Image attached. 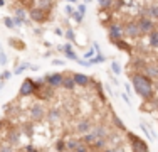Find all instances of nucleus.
<instances>
[{
    "label": "nucleus",
    "mask_w": 158,
    "mask_h": 152,
    "mask_svg": "<svg viewBox=\"0 0 158 152\" xmlns=\"http://www.w3.org/2000/svg\"><path fill=\"white\" fill-rule=\"evenodd\" d=\"M111 71L114 74H121V64H119L118 61H113L111 63Z\"/></svg>",
    "instance_id": "29"
},
{
    "label": "nucleus",
    "mask_w": 158,
    "mask_h": 152,
    "mask_svg": "<svg viewBox=\"0 0 158 152\" xmlns=\"http://www.w3.org/2000/svg\"><path fill=\"white\" fill-rule=\"evenodd\" d=\"M20 132H24V134H27L29 137H31L34 134V125L31 123V122H27V123H22V130Z\"/></svg>",
    "instance_id": "25"
},
{
    "label": "nucleus",
    "mask_w": 158,
    "mask_h": 152,
    "mask_svg": "<svg viewBox=\"0 0 158 152\" xmlns=\"http://www.w3.org/2000/svg\"><path fill=\"white\" fill-rule=\"evenodd\" d=\"M46 113H47V110L44 108V105L42 103H34L31 108H29V115H31V118L32 120H35V122H40V120H44L46 118Z\"/></svg>",
    "instance_id": "3"
},
{
    "label": "nucleus",
    "mask_w": 158,
    "mask_h": 152,
    "mask_svg": "<svg viewBox=\"0 0 158 152\" xmlns=\"http://www.w3.org/2000/svg\"><path fill=\"white\" fill-rule=\"evenodd\" d=\"M10 74H12L10 71H3V73L0 74V79H2V81H5V79H9V78H10Z\"/></svg>",
    "instance_id": "40"
},
{
    "label": "nucleus",
    "mask_w": 158,
    "mask_h": 152,
    "mask_svg": "<svg viewBox=\"0 0 158 152\" xmlns=\"http://www.w3.org/2000/svg\"><path fill=\"white\" fill-rule=\"evenodd\" d=\"M143 71H145L143 74L148 76L152 81H153V79H158V64H146Z\"/></svg>",
    "instance_id": "15"
},
{
    "label": "nucleus",
    "mask_w": 158,
    "mask_h": 152,
    "mask_svg": "<svg viewBox=\"0 0 158 152\" xmlns=\"http://www.w3.org/2000/svg\"><path fill=\"white\" fill-rule=\"evenodd\" d=\"M19 142H20V130L15 127H10V132H9V135H7V144L15 147Z\"/></svg>",
    "instance_id": "13"
},
{
    "label": "nucleus",
    "mask_w": 158,
    "mask_h": 152,
    "mask_svg": "<svg viewBox=\"0 0 158 152\" xmlns=\"http://www.w3.org/2000/svg\"><path fill=\"white\" fill-rule=\"evenodd\" d=\"M130 145H131V149H133V152H150L146 142L136 135H130Z\"/></svg>",
    "instance_id": "8"
},
{
    "label": "nucleus",
    "mask_w": 158,
    "mask_h": 152,
    "mask_svg": "<svg viewBox=\"0 0 158 152\" xmlns=\"http://www.w3.org/2000/svg\"><path fill=\"white\" fill-rule=\"evenodd\" d=\"M140 15L141 17H146V19H152V20H156L158 19V5L156 3H148V5H145L140 10Z\"/></svg>",
    "instance_id": "9"
},
{
    "label": "nucleus",
    "mask_w": 158,
    "mask_h": 152,
    "mask_svg": "<svg viewBox=\"0 0 158 152\" xmlns=\"http://www.w3.org/2000/svg\"><path fill=\"white\" fill-rule=\"evenodd\" d=\"M56 147H57V150H59V152L66 150V139H64V140H59V142L56 144Z\"/></svg>",
    "instance_id": "37"
},
{
    "label": "nucleus",
    "mask_w": 158,
    "mask_h": 152,
    "mask_svg": "<svg viewBox=\"0 0 158 152\" xmlns=\"http://www.w3.org/2000/svg\"><path fill=\"white\" fill-rule=\"evenodd\" d=\"M98 3H99V7L103 10H106V9H111V7H113L114 0H98Z\"/></svg>",
    "instance_id": "26"
},
{
    "label": "nucleus",
    "mask_w": 158,
    "mask_h": 152,
    "mask_svg": "<svg viewBox=\"0 0 158 152\" xmlns=\"http://www.w3.org/2000/svg\"><path fill=\"white\" fill-rule=\"evenodd\" d=\"M52 95H54V88H51L49 85H46L42 90L37 91V96H39L40 100H51Z\"/></svg>",
    "instance_id": "17"
},
{
    "label": "nucleus",
    "mask_w": 158,
    "mask_h": 152,
    "mask_svg": "<svg viewBox=\"0 0 158 152\" xmlns=\"http://www.w3.org/2000/svg\"><path fill=\"white\" fill-rule=\"evenodd\" d=\"M114 46H116L118 49H121V51H126V52H130V51H131V46L128 44L126 41H123V39L116 41V42H114Z\"/></svg>",
    "instance_id": "24"
},
{
    "label": "nucleus",
    "mask_w": 158,
    "mask_h": 152,
    "mask_svg": "<svg viewBox=\"0 0 158 152\" xmlns=\"http://www.w3.org/2000/svg\"><path fill=\"white\" fill-rule=\"evenodd\" d=\"M74 81H76V86H81V88H86V86H89V83H91V78L82 73H74L73 74Z\"/></svg>",
    "instance_id": "14"
},
{
    "label": "nucleus",
    "mask_w": 158,
    "mask_h": 152,
    "mask_svg": "<svg viewBox=\"0 0 158 152\" xmlns=\"http://www.w3.org/2000/svg\"><path fill=\"white\" fill-rule=\"evenodd\" d=\"M64 36H66V39L71 41V42H73V41H76V36H74V30H73V29H66Z\"/></svg>",
    "instance_id": "31"
},
{
    "label": "nucleus",
    "mask_w": 158,
    "mask_h": 152,
    "mask_svg": "<svg viewBox=\"0 0 158 152\" xmlns=\"http://www.w3.org/2000/svg\"><path fill=\"white\" fill-rule=\"evenodd\" d=\"M66 2H71V3H76L77 0H66Z\"/></svg>",
    "instance_id": "51"
},
{
    "label": "nucleus",
    "mask_w": 158,
    "mask_h": 152,
    "mask_svg": "<svg viewBox=\"0 0 158 152\" xmlns=\"http://www.w3.org/2000/svg\"><path fill=\"white\" fill-rule=\"evenodd\" d=\"M46 117L49 118V122H52V123H54V122H59V120L62 118V112L59 108H49L47 113H46Z\"/></svg>",
    "instance_id": "16"
},
{
    "label": "nucleus",
    "mask_w": 158,
    "mask_h": 152,
    "mask_svg": "<svg viewBox=\"0 0 158 152\" xmlns=\"http://www.w3.org/2000/svg\"><path fill=\"white\" fill-rule=\"evenodd\" d=\"M29 68H31V64H27V63H22L20 66H17V68H15V71H14V74H22L25 69H29Z\"/></svg>",
    "instance_id": "28"
},
{
    "label": "nucleus",
    "mask_w": 158,
    "mask_h": 152,
    "mask_svg": "<svg viewBox=\"0 0 158 152\" xmlns=\"http://www.w3.org/2000/svg\"><path fill=\"white\" fill-rule=\"evenodd\" d=\"M91 132L98 137V139H106L108 140V135H110L108 127H106V125H103V123H94V127H93Z\"/></svg>",
    "instance_id": "12"
},
{
    "label": "nucleus",
    "mask_w": 158,
    "mask_h": 152,
    "mask_svg": "<svg viewBox=\"0 0 158 152\" xmlns=\"http://www.w3.org/2000/svg\"><path fill=\"white\" fill-rule=\"evenodd\" d=\"M62 88H64V90H67V91L76 90V81H74V78H73V76H64Z\"/></svg>",
    "instance_id": "19"
},
{
    "label": "nucleus",
    "mask_w": 158,
    "mask_h": 152,
    "mask_svg": "<svg viewBox=\"0 0 158 152\" xmlns=\"http://www.w3.org/2000/svg\"><path fill=\"white\" fill-rule=\"evenodd\" d=\"M54 7H56L54 0H39V9H42L46 14H49Z\"/></svg>",
    "instance_id": "18"
},
{
    "label": "nucleus",
    "mask_w": 158,
    "mask_h": 152,
    "mask_svg": "<svg viewBox=\"0 0 158 152\" xmlns=\"http://www.w3.org/2000/svg\"><path fill=\"white\" fill-rule=\"evenodd\" d=\"M93 127H94V122H93L91 118H79L76 122L74 130H76V134H79V135H86V134H89V132L93 130Z\"/></svg>",
    "instance_id": "2"
},
{
    "label": "nucleus",
    "mask_w": 158,
    "mask_h": 152,
    "mask_svg": "<svg viewBox=\"0 0 158 152\" xmlns=\"http://www.w3.org/2000/svg\"><path fill=\"white\" fill-rule=\"evenodd\" d=\"M119 96L123 98V101H125L126 105H131V100H130V98H128V95H126V93H121V95H119Z\"/></svg>",
    "instance_id": "42"
},
{
    "label": "nucleus",
    "mask_w": 158,
    "mask_h": 152,
    "mask_svg": "<svg viewBox=\"0 0 158 152\" xmlns=\"http://www.w3.org/2000/svg\"><path fill=\"white\" fill-rule=\"evenodd\" d=\"M44 79H46V83L51 88H62V81H64V74L61 73H51V74H46L44 76Z\"/></svg>",
    "instance_id": "7"
},
{
    "label": "nucleus",
    "mask_w": 158,
    "mask_h": 152,
    "mask_svg": "<svg viewBox=\"0 0 158 152\" xmlns=\"http://www.w3.org/2000/svg\"><path fill=\"white\" fill-rule=\"evenodd\" d=\"M56 36H64L62 29H56Z\"/></svg>",
    "instance_id": "46"
},
{
    "label": "nucleus",
    "mask_w": 158,
    "mask_h": 152,
    "mask_svg": "<svg viewBox=\"0 0 158 152\" xmlns=\"http://www.w3.org/2000/svg\"><path fill=\"white\" fill-rule=\"evenodd\" d=\"M130 93H131V86L126 85V95H130Z\"/></svg>",
    "instance_id": "47"
},
{
    "label": "nucleus",
    "mask_w": 158,
    "mask_h": 152,
    "mask_svg": "<svg viewBox=\"0 0 158 152\" xmlns=\"http://www.w3.org/2000/svg\"><path fill=\"white\" fill-rule=\"evenodd\" d=\"M96 56V51L94 49H89L88 52H84V58H86V61H89V59H93Z\"/></svg>",
    "instance_id": "35"
},
{
    "label": "nucleus",
    "mask_w": 158,
    "mask_h": 152,
    "mask_svg": "<svg viewBox=\"0 0 158 152\" xmlns=\"http://www.w3.org/2000/svg\"><path fill=\"white\" fill-rule=\"evenodd\" d=\"M123 36H125L123 24H110V25H108V37H110L113 42L123 39Z\"/></svg>",
    "instance_id": "5"
},
{
    "label": "nucleus",
    "mask_w": 158,
    "mask_h": 152,
    "mask_svg": "<svg viewBox=\"0 0 158 152\" xmlns=\"http://www.w3.org/2000/svg\"><path fill=\"white\" fill-rule=\"evenodd\" d=\"M73 152H89V147H88V145H86V144L81 140V144H79V145H77Z\"/></svg>",
    "instance_id": "32"
},
{
    "label": "nucleus",
    "mask_w": 158,
    "mask_h": 152,
    "mask_svg": "<svg viewBox=\"0 0 158 152\" xmlns=\"http://www.w3.org/2000/svg\"><path fill=\"white\" fill-rule=\"evenodd\" d=\"M77 12L82 14V15L86 14V3H79V5H77Z\"/></svg>",
    "instance_id": "39"
},
{
    "label": "nucleus",
    "mask_w": 158,
    "mask_h": 152,
    "mask_svg": "<svg viewBox=\"0 0 158 152\" xmlns=\"http://www.w3.org/2000/svg\"><path fill=\"white\" fill-rule=\"evenodd\" d=\"M3 24H5L7 29H15V24H14V19L12 17H5V19H3Z\"/></svg>",
    "instance_id": "30"
},
{
    "label": "nucleus",
    "mask_w": 158,
    "mask_h": 152,
    "mask_svg": "<svg viewBox=\"0 0 158 152\" xmlns=\"http://www.w3.org/2000/svg\"><path fill=\"white\" fill-rule=\"evenodd\" d=\"M123 30H125V36L130 37V39H136V37L141 36L140 29H138L136 20H128L125 25H123Z\"/></svg>",
    "instance_id": "6"
},
{
    "label": "nucleus",
    "mask_w": 158,
    "mask_h": 152,
    "mask_svg": "<svg viewBox=\"0 0 158 152\" xmlns=\"http://www.w3.org/2000/svg\"><path fill=\"white\" fill-rule=\"evenodd\" d=\"M2 128H3V122L0 120V132H2Z\"/></svg>",
    "instance_id": "50"
},
{
    "label": "nucleus",
    "mask_w": 158,
    "mask_h": 152,
    "mask_svg": "<svg viewBox=\"0 0 158 152\" xmlns=\"http://www.w3.org/2000/svg\"><path fill=\"white\" fill-rule=\"evenodd\" d=\"M113 152H125L123 149H113Z\"/></svg>",
    "instance_id": "49"
},
{
    "label": "nucleus",
    "mask_w": 158,
    "mask_h": 152,
    "mask_svg": "<svg viewBox=\"0 0 158 152\" xmlns=\"http://www.w3.org/2000/svg\"><path fill=\"white\" fill-rule=\"evenodd\" d=\"M136 24H138V29H140L141 36H143V34H150L152 30L156 29L155 20H152V19H146V17H141V15H140V19L136 20Z\"/></svg>",
    "instance_id": "4"
},
{
    "label": "nucleus",
    "mask_w": 158,
    "mask_h": 152,
    "mask_svg": "<svg viewBox=\"0 0 158 152\" xmlns=\"http://www.w3.org/2000/svg\"><path fill=\"white\" fill-rule=\"evenodd\" d=\"M81 144V139H76V137H69V139H66V150L73 152L76 147Z\"/></svg>",
    "instance_id": "20"
},
{
    "label": "nucleus",
    "mask_w": 158,
    "mask_h": 152,
    "mask_svg": "<svg viewBox=\"0 0 158 152\" xmlns=\"http://www.w3.org/2000/svg\"><path fill=\"white\" fill-rule=\"evenodd\" d=\"M148 42L152 47H158V29L152 30V32L148 34Z\"/></svg>",
    "instance_id": "23"
},
{
    "label": "nucleus",
    "mask_w": 158,
    "mask_h": 152,
    "mask_svg": "<svg viewBox=\"0 0 158 152\" xmlns=\"http://www.w3.org/2000/svg\"><path fill=\"white\" fill-rule=\"evenodd\" d=\"M7 64V56L3 51H0V66H5Z\"/></svg>",
    "instance_id": "38"
},
{
    "label": "nucleus",
    "mask_w": 158,
    "mask_h": 152,
    "mask_svg": "<svg viewBox=\"0 0 158 152\" xmlns=\"http://www.w3.org/2000/svg\"><path fill=\"white\" fill-rule=\"evenodd\" d=\"M25 152H39V150H37L34 145H27V147H25Z\"/></svg>",
    "instance_id": "44"
},
{
    "label": "nucleus",
    "mask_w": 158,
    "mask_h": 152,
    "mask_svg": "<svg viewBox=\"0 0 158 152\" xmlns=\"http://www.w3.org/2000/svg\"><path fill=\"white\" fill-rule=\"evenodd\" d=\"M62 51H64V54H66V58H67V59H73V61H76V59H77V54L74 52V49H73V46H71V44H66Z\"/></svg>",
    "instance_id": "21"
},
{
    "label": "nucleus",
    "mask_w": 158,
    "mask_h": 152,
    "mask_svg": "<svg viewBox=\"0 0 158 152\" xmlns=\"http://www.w3.org/2000/svg\"><path fill=\"white\" fill-rule=\"evenodd\" d=\"M0 51H2V44H0Z\"/></svg>",
    "instance_id": "54"
},
{
    "label": "nucleus",
    "mask_w": 158,
    "mask_h": 152,
    "mask_svg": "<svg viewBox=\"0 0 158 152\" xmlns=\"http://www.w3.org/2000/svg\"><path fill=\"white\" fill-rule=\"evenodd\" d=\"M66 14H67V15H73V14H74V9H73L71 5H66Z\"/></svg>",
    "instance_id": "43"
},
{
    "label": "nucleus",
    "mask_w": 158,
    "mask_h": 152,
    "mask_svg": "<svg viewBox=\"0 0 158 152\" xmlns=\"http://www.w3.org/2000/svg\"><path fill=\"white\" fill-rule=\"evenodd\" d=\"M106 61V58H104L103 54H96L93 59H89V64H101V63H104Z\"/></svg>",
    "instance_id": "27"
},
{
    "label": "nucleus",
    "mask_w": 158,
    "mask_h": 152,
    "mask_svg": "<svg viewBox=\"0 0 158 152\" xmlns=\"http://www.w3.org/2000/svg\"><path fill=\"white\" fill-rule=\"evenodd\" d=\"M141 130L145 132V135H146V139H150V140H153L152 139V134H150V130H148V127L145 125V122H141Z\"/></svg>",
    "instance_id": "36"
},
{
    "label": "nucleus",
    "mask_w": 158,
    "mask_h": 152,
    "mask_svg": "<svg viewBox=\"0 0 158 152\" xmlns=\"http://www.w3.org/2000/svg\"><path fill=\"white\" fill-rule=\"evenodd\" d=\"M10 46H14V47H19V49L24 47V46H20V42H19L17 39H10Z\"/></svg>",
    "instance_id": "41"
},
{
    "label": "nucleus",
    "mask_w": 158,
    "mask_h": 152,
    "mask_svg": "<svg viewBox=\"0 0 158 152\" xmlns=\"http://www.w3.org/2000/svg\"><path fill=\"white\" fill-rule=\"evenodd\" d=\"M5 5V2H3V0H0V7H3Z\"/></svg>",
    "instance_id": "52"
},
{
    "label": "nucleus",
    "mask_w": 158,
    "mask_h": 152,
    "mask_svg": "<svg viewBox=\"0 0 158 152\" xmlns=\"http://www.w3.org/2000/svg\"><path fill=\"white\" fill-rule=\"evenodd\" d=\"M35 93V86H34V79L31 78H25L24 83H22L20 86V91H19V95L20 96H31V95Z\"/></svg>",
    "instance_id": "10"
},
{
    "label": "nucleus",
    "mask_w": 158,
    "mask_h": 152,
    "mask_svg": "<svg viewBox=\"0 0 158 152\" xmlns=\"http://www.w3.org/2000/svg\"><path fill=\"white\" fill-rule=\"evenodd\" d=\"M84 2H86V3H89V2H91V0H84Z\"/></svg>",
    "instance_id": "53"
},
{
    "label": "nucleus",
    "mask_w": 158,
    "mask_h": 152,
    "mask_svg": "<svg viewBox=\"0 0 158 152\" xmlns=\"http://www.w3.org/2000/svg\"><path fill=\"white\" fill-rule=\"evenodd\" d=\"M3 85H5V81H0V91H2V88H3Z\"/></svg>",
    "instance_id": "48"
},
{
    "label": "nucleus",
    "mask_w": 158,
    "mask_h": 152,
    "mask_svg": "<svg viewBox=\"0 0 158 152\" xmlns=\"http://www.w3.org/2000/svg\"><path fill=\"white\" fill-rule=\"evenodd\" d=\"M47 15L42 9H39V7H34V9L29 10V19H31L32 22H44L47 19Z\"/></svg>",
    "instance_id": "11"
},
{
    "label": "nucleus",
    "mask_w": 158,
    "mask_h": 152,
    "mask_svg": "<svg viewBox=\"0 0 158 152\" xmlns=\"http://www.w3.org/2000/svg\"><path fill=\"white\" fill-rule=\"evenodd\" d=\"M14 15H15V17H19V19H22V20H27V17H29L27 10H25L24 7H20V5L14 9Z\"/></svg>",
    "instance_id": "22"
},
{
    "label": "nucleus",
    "mask_w": 158,
    "mask_h": 152,
    "mask_svg": "<svg viewBox=\"0 0 158 152\" xmlns=\"http://www.w3.org/2000/svg\"><path fill=\"white\" fill-rule=\"evenodd\" d=\"M52 64H56V66H62V61H59V59H54V61H52Z\"/></svg>",
    "instance_id": "45"
},
{
    "label": "nucleus",
    "mask_w": 158,
    "mask_h": 152,
    "mask_svg": "<svg viewBox=\"0 0 158 152\" xmlns=\"http://www.w3.org/2000/svg\"><path fill=\"white\" fill-rule=\"evenodd\" d=\"M73 17H74V20H76V22H77V24H81V22H82V20H84V15H82V14H79V12H77V10H76V12H74V14H73Z\"/></svg>",
    "instance_id": "34"
},
{
    "label": "nucleus",
    "mask_w": 158,
    "mask_h": 152,
    "mask_svg": "<svg viewBox=\"0 0 158 152\" xmlns=\"http://www.w3.org/2000/svg\"><path fill=\"white\" fill-rule=\"evenodd\" d=\"M0 152H14V147L10 144H0Z\"/></svg>",
    "instance_id": "33"
},
{
    "label": "nucleus",
    "mask_w": 158,
    "mask_h": 152,
    "mask_svg": "<svg viewBox=\"0 0 158 152\" xmlns=\"http://www.w3.org/2000/svg\"><path fill=\"white\" fill-rule=\"evenodd\" d=\"M130 79L133 83V88L143 100H152L153 98V81L148 76L141 73H130Z\"/></svg>",
    "instance_id": "1"
}]
</instances>
